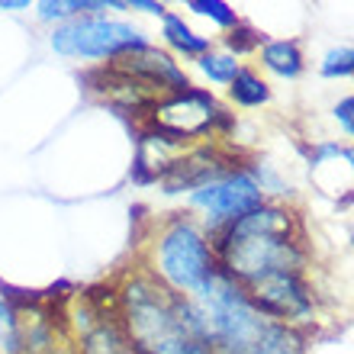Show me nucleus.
I'll use <instances>...</instances> for the list:
<instances>
[{"mask_svg": "<svg viewBox=\"0 0 354 354\" xmlns=\"http://www.w3.org/2000/svg\"><path fill=\"white\" fill-rule=\"evenodd\" d=\"M84 84H87V91L97 93L103 103H110L113 110L122 113V116H145L149 120L151 106L165 97L155 87L142 84V81H136V77H129L126 71H120V68H113V65L87 71Z\"/></svg>", "mask_w": 354, "mask_h": 354, "instance_id": "9", "label": "nucleus"}, {"mask_svg": "<svg viewBox=\"0 0 354 354\" xmlns=\"http://www.w3.org/2000/svg\"><path fill=\"white\" fill-rule=\"evenodd\" d=\"M216 270H219V264H216L213 242L206 239V232L194 219L174 216L165 225V232L158 235V242H155L151 274L174 293L196 299L209 287Z\"/></svg>", "mask_w": 354, "mask_h": 354, "instance_id": "4", "label": "nucleus"}, {"mask_svg": "<svg viewBox=\"0 0 354 354\" xmlns=\"http://www.w3.org/2000/svg\"><path fill=\"white\" fill-rule=\"evenodd\" d=\"M161 36L168 42L174 52L180 55H206L209 52V39L194 32V29L184 23V17H177V13H165V23H161Z\"/></svg>", "mask_w": 354, "mask_h": 354, "instance_id": "15", "label": "nucleus"}, {"mask_svg": "<svg viewBox=\"0 0 354 354\" xmlns=\"http://www.w3.org/2000/svg\"><path fill=\"white\" fill-rule=\"evenodd\" d=\"M248 297L268 319L293 326V322H306L313 313V293H309L303 274H274L248 287Z\"/></svg>", "mask_w": 354, "mask_h": 354, "instance_id": "8", "label": "nucleus"}, {"mask_svg": "<svg viewBox=\"0 0 354 354\" xmlns=\"http://www.w3.org/2000/svg\"><path fill=\"white\" fill-rule=\"evenodd\" d=\"M200 71H203L209 81H216V84H232L235 75L242 71V65L235 62V55H223V52H206V55H200Z\"/></svg>", "mask_w": 354, "mask_h": 354, "instance_id": "17", "label": "nucleus"}, {"mask_svg": "<svg viewBox=\"0 0 354 354\" xmlns=\"http://www.w3.org/2000/svg\"><path fill=\"white\" fill-rule=\"evenodd\" d=\"M319 71L326 77H351L354 75V46H338L328 48Z\"/></svg>", "mask_w": 354, "mask_h": 354, "instance_id": "20", "label": "nucleus"}, {"mask_svg": "<svg viewBox=\"0 0 354 354\" xmlns=\"http://www.w3.org/2000/svg\"><path fill=\"white\" fill-rule=\"evenodd\" d=\"M190 203L200 206L206 213V229H209V239H213V235L223 232L225 225H232L235 219H242L245 213H252L254 206H261L264 194L248 171L235 168L225 177L213 180V184L194 190V194H190Z\"/></svg>", "mask_w": 354, "mask_h": 354, "instance_id": "6", "label": "nucleus"}, {"mask_svg": "<svg viewBox=\"0 0 354 354\" xmlns=\"http://www.w3.org/2000/svg\"><path fill=\"white\" fill-rule=\"evenodd\" d=\"M196 303L206 316L216 354H306L303 332L268 319L252 303L248 290L223 270H216Z\"/></svg>", "mask_w": 354, "mask_h": 354, "instance_id": "3", "label": "nucleus"}, {"mask_svg": "<svg viewBox=\"0 0 354 354\" xmlns=\"http://www.w3.org/2000/svg\"><path fill=\"white\" fill-rule=\"evenodd\" d=\"M187 10H194L196 17H209L213 23H219V26H225V29L239 26V13H235L225 0H190Z\"/></svg>", "mask_w": 354, "mask_h": 354, "instance_id": "19", "label": "nucleus"}, {"mask_svg": "<svg viewBox=\"0 0 354 354\" xmlns=\"http://www.w3.org/2000/svg\"><path fill=\"white\" fill-rule=\"evenodd\" d=\"M335 120L348 136H354V97H345V100L335 103Z\"/></svg>", "mask_w": 354, "mask_h": 354, "instance_id": "22", "label": "nucleus"}, {"mask_svg": "<svg viewBox=\"0 0 354 354\" xmlns=\"http://www.w3.org/2000/svg\"><path fill=\"white\" fill-rule=\"evenodd\" d=\"M187 151H190L187 139H177L171 132L145 122V129L139 132V151H136V165H132V180L136 184H155L184 158Z\"/></svg>", "mask_w": 354, "mask_h": 354, "instance_id": "11", "label": "nucleus"}, {"mask_svg": "<svg viewBox=\"0 0 354 354\" xmlns=\"http://www.w3.org/2000/svg\"><path fill=\"white\" fill-rule=\"evenodd\" d=\"M48 46L65 58H87V62H116L126 52L149 46V39L139 26L110 17H77L71 23L55 26Z\"/></svg>", "mask_w": 354, "mask_h": 354, "instance_id": "5", "label": "nucleus"}, {"mask_svg": "<svg viewBox=\"0 0 354 354\" xmlns=\"http://www.w3.org/2000/svg\"><path fill=\"white\" fill-rule=\"evenodd\" d=\"M219 103L209 91H200V87H187L180 93H165L155 106H151L149 122L158 126V129L171 132L177 139H200L206 132L216 129V120H219Z\"/></svg>", "mask_w": 354, "mask_h": 354, "instance_id": "7", "label": "nucleus"}, {"mask_svg": "<svg viewBox=\"0 0 354 354\" xmlns=\"http://www.w3.org/2000/svg\"><path fill=\"white\" fill-rule=\"evenodd\" d=\"M120 326L142 354H216L200 303L165 287L151 270L120 287Z\"/></svg>", "mask_w": 354, "mask_h": 354, "instance_id": "1", "label": "nucleus"}, {"mask_svg": "<svg viewBox=\"0 0 354 354\" xmlns=\"http://www.w3.org/2000/svg\"><path fill=\"white\" fill-rule=\"evenodd\" d=\"M209 242L219 270L239 280L245 290L274 274H299L306 264L297 216L277 203L254 206Z\"/></svg>", "mask_w": 354, "mask_h": 354, "instance_id": "2", "label": "nucleus"}, {"mask_svg": "<svg viewBox=\"0 0 354 354\" xmlns=\"http://www.w3.org/2000/svg\"><path fill=\"white\" fill-rule=\"evenodd\" d=\"M229 97H232L239 106H261V103L270 100V87L264 84L254 71L242 68V71L235 75V81L229 84Z\"/></svg>", "mask_w": 354, "mask_h": 354, "instance_id": "16", "label": "nucleus"}, {"mask_svg": "<svg viewBox=\"0 0 354 354\" xmlns=\"http://www.w3.org/2000/svg\"><path fill=\"white\" fill-rule=\"evenodd\" d=\"M77 354H142L120 326V316H103L93 328L81 335Z\"/></svg>", "mask_w": 354, "mask_h": 354, "instance_id": "13", "label": "nucleus"}, {"mask_svg": "<svg viewBox=\"0 0 354 354\" xmlns=\"http://www.w3.org/2000/svg\"><path fill=\"white\" fill-rule=\"evenodd\" d=\"M229 171H235V161L229 155H223L216 145H200V149L187 151L184 158L161 177V187H165V194H184V190L194 194L200 187L225 177Z\"/></svg>", "mask_w": 354, "mask_h": 354, "instance_id": "12", "label": "nucleus"}, {"mask_svg": "<svg viewBox=\"0 0 354 354\" xmlns=\"http://www.w3.org/2000/svg\"><path fill=\"white\" fill-rule=\"evenodd\" d=\"M129 10H142V13H155V17H165L168 10H165V3H151V0H132Z\"/></svg>", "mask_w": 354, "mask_h": 354, "instance_id": "23", "label": "nucleus"}, {"mask_svg": "<svg viewBox=\"0 0 354 354\" xmlns=\"http://www.w3.org/2000/svg\"><path fill=\"white\" fill-rule=\"evenodd\" d=\"M261 62L268 71H274L277 77H299L303 75V52H299L297 39H277V42H264Z\"/></svg>", "mask_w": 354, "mask_h": 354, "instance_id": "14", "label": "nucleus"}, {"mask_svg": "<svg viewBox=\"0 0 354 354\" xmlns=\"http://www.w3.org/2000/svg\"><path fill=\"white\" fill-rule=\"evenodd\" d=\"M261 46H264V36L254 26L242 23V19H239V26H232L229 36H225V48L235 52V55H248V52H254V48H261Z\"/></svg>", "mask_w": 354, "mask_h": 354, "instance_id": "21", "label": "nucleus"}, {"mask_svg": "<svg viewBox=\"0 0 354 354\" xmlns=\"http://www.w3.org/2000/svg\"><path fill=\"white\" fill-rule=\"evenodd\" d=\"M0 10H29L26 0H0Z\"/></svg>", "mask_w": 354, "mask_h": 354, "instance_id": "24", "label": "nucleus"}, {"mask_svg": "<svg viewBox=\"0 0 354 354\" xmlns=\"http://www.w3.org/2000/svg\"><path fill=\"white\" fill-rule=\"evenodd\" d=\"M0 351L3 354H19V313L0 297Z\"/></svg>", "mask_w": 354, "mask_h": 354, "instance_id": "18", "label": "nucleus"}, {"mask_svg": "<svg viewBox=\"0 0 354 354\" xmlns=\"http://www.w3.org/2000/svg\"><path fill=\"white\" fill-rule=\"evenodd\" d=\"M342 158L351 165V174H354V149H342Z\"/></svg>", "mask_w": 354, "mask_h": 354, "instance_id": "25", "label": "nucleus"}, {"mask_svg": "<svg viewBox=\"0 0 354 354\" xmlns=\"http://www.w3.org/2000/svg\"><path fill=\"white\" fill-rule=\"evenodd\" d=\"M110 65L126 71V75L142 81V84L155 87L158 93H180L190 87V77L184 75V68L177 65L168 52H161L155 46H142L136 52H126V55H120Z\"/></svg>", "mask_w": 354, "mask_h": 354, "instance_id": "10", "label": "nucleus"}]
</instances>
